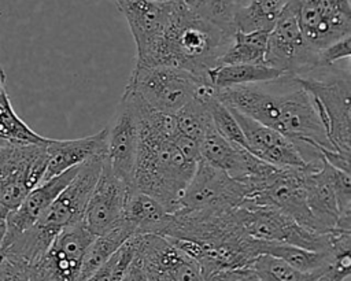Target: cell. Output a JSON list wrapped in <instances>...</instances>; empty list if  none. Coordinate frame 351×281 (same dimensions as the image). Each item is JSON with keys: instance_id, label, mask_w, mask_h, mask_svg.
<instances>
[{"instance_id": "d6986e66", "label": "cell", "mask_w": 351, "mask_h": 281, "mask_svg": "<svg viewBox=\"0 0 351 281\" xmlns=\"http://www.w3.org/2000/svg\"><path fill=\"white\" fill-rule=\"evenodd\" d=\"M78 169L80 166L40 182L26 195V197L15 210L8 212L5 219V233L0 247L1 249L8 247L18 236H21L38 222V219L44 215L55 197L73 180Z\"/></svg>"}, {"instance_id": "9a60e30c", "label": "cell", "mask_w": 351, "mask_h": 281, "mask_svg": "<svg viewBox=\"0 0 351 281\" xmlns=\"http://www.w3.org/2000/svg\"><path fill=\"white\" fill-rule=\"evenodd\" d=\"M136 44V64L144 63L162 40L178 1L115 0Z\"/></svg>"}, {"instance_id": "4fadbf2b", "label": "cell", "mask_w": 351, "mask_h": 281, "mask_svg": "<svg viewBox=\"0 0 351 281\" xmlns=\"http://www.w3.org/2000/svg\"><path fill=\"white\" fill-rule=\"evenodd\" d=\"M298 25L314 49H322L351 36L348 0H291Z\"/></svg>"}, {"instance_id": "7c38bea8", "label": "cell", "mask_w": 351, "mask_h": 281, "mask_svg": "<svg viewBox=\"0 0 351 281\" xmlns=\"http://www.w3.org/2000/svg\"><path fill=\"white\" fill-rule=\"evenodd\" d=\"M95 236L82 222L55 237L47 251L30 265L33 281H81L85 252Z\"/></svg>"}, {"instance_id": "d4e9b609", "label": "cell", "mask_w": 351, "mask_h": 281, "mask_svg": "<svg viewBox=\"0 0 351 281\" xmlns=\"http://www.w3.org/2000/svg\"><path fill=\"white\" fill-rule=\"evenodd\" d=\"M269 32H234L218 64H265Z\"/></svg>"}, {"instance_id": "8fae6325", "label": "cell", "mask_w": 351, "mask_h": 281, "mask_svg": "<svg viewBox=\"0 0 351 281\" xmlns=\"http://www.w3.org/2000/svg\"><path fill=\"white\" fill-rule=\"evenodd\" d=\"M134 262L147 281H206L197 263L160 234L137 236Z\"/></svg>"}, {"instance_id": "e575fe53", "label": "cell", "mask_w": 351, "mask_h": 281, "mask_svg": "<svg viewBox=\"0 0 351 281\" xmlns=\"http://www.w3.org/2000/svg\"><path fill=\"white\" fill-rule=\"evenodd\" d=\"M208 281H258L254 270L250 267L222 271L213 276Z\"/></svg>"}, {"instance_id": "ab89813d", "label": "cell", "mask_w": 351, "mask_h": 281, "mask_svg": "<svg viewBox=\"0 0 351 281\" xmlns=\"http://www.w3.org/2000/svg\"><path fill=\"white\" fill-rule=\"evenodd\" d=\"M156 1H181V0H156Z\"/></svg>"}, {"instance_id": "5bb4252c", "label": "cell", "mask_w": 351, "mask_h": 281, "mask_svg": "<svg viewBox=\"0 0 351 281\" xmlns=\"http://www.w3.org/2000/svg\"><path fill=\"white\" fill-rule=\"evenodd\" d=\"M138 143L140 127L136 107L126 95H122L115 118L107 126L106 163L112 174L133 191Z\"/></svg>"}, {"instance_id": "e0dca14e", "label": "cell", "mask_w": 351, "mask_h": 281, "mask_svg": "<svg viewBox=\"0 0 351 281\" xmlns=\"http://www.w3.org/2000/svg\"><path fill=\"white\" fill-rule=\"evenodd\" d=\"M199 155L200 160L245 185L265 175L271 167V164L259 160L247 149L225 140L213 126L199 143Z\"/></svg>"}, {"instance_id": "ba28073f", "label": "cell", "mask_w": 351, "mask_h": 281, "mask_svg": "<svg viewBox=\"0 0 351 281\" xmlns=\"http://www.w3.org/2000/svg\"><path fill=\"white\" fill-rule=\"evenodd\" d=\"M247 199L245 184L199 160L178 208L171 214H222L240 207Z\"/></svg>"}, {"instance_id": "44dd1931", "label": "cell", "mask_w": 351, "mask_h": 281, "mask_svg": "<svg viewBox=\"0 0 351 281\" xmlns=\"http://www.w3.org/2000/svg\"><path fill=\"white\" fill-rule=\"evenodd\" d=\"M170 221L171 212H169L154 197L137 191L130 193L125 206L122 223L132 232L133 236H163Z\"/></svg>"}, {"instance_id": "277c9868", "label": "cell", "mask_w": 351, "mask_h": 281, "mask_svg": "<svg viewBox=\"0 0 351 281\" xmlns=\"http://www.w3.org/2000/svg\"><path fill=\"white\" fill-rule=\"evenodd\" d=\"M104 159L106 154H99L81 164L73 180L55 197L38 222L1 249L4 256L30 266L47 251L58 234L82 222L85 207Z\"/></svg>"}, {"instance_id": "7a4b0ae2", "label": "cell", "mask_w": 351, "mask_h": 281, "mask_svg": "<svg viewBox=\"0 0 351 281\" xmlns=\"http://www.w3.org/2000/svg\"><path fill=\"white\" fill-rule=\"evenodd\" d=\"M229 108L289 138L299 149H333L311 96L289 78L288 90H270L266 84L237 86L217 93ZM335 151V149H333Z\"/></svg>"}, {"instance_id": "83f0119b", "label": "cell", "mask_w": 351, "mask_h": 281, "mask_svg": "<svg viewBox=\"0 0 351 281\" xmlns=\"http://www.w3.org/2000/svg\"><path fill=\"white\" fill-rule=\"evenodd\" d=\"M196 16L233 36L237 0H181Z\"/></svg>"}, {"instance_id": "4316f807", "label": "cell", "mask_w": 351, "mask_h": 281, "mask_svg": "<svg viewBox=\"0 0 351 281\" xmlns=\"http://www.w3.org/2000/svg\"><path fill=\"white\" fill-rule=\"evenodd\" d=\"M217 96L196 97L174 114L176 126L180 134L200 143L206 132L213 126L210 117V101Z\"/></svg>"}, {"instance_id": "3957f363", "label": "cell", "mask_w": 351, "mask_h": 281, "mask_svg": "<svg viewBox=\"0 0 351 281\" xmlns=\"http://www.w3.org/2000/svg\"><path fill=\"white\" fill-rule=\"evenodd\" d=\"M232 37L196 16L182 1H178L156 48L144 63L134 66H169L206 77L208 70L219 63Z\"/></svg>"}, {"instance_id": "8d00e7d4", "label": "cell", "mask_w": 351, "mask_h": 281, "mask_svg": "<svg viewBox=\"0 0 351 281\" xmlns=\"http://www.w3.org/2000/svg\"><path fill=\"white\" fill-rule=\"evenodd\" d=\"M0 106L3 107H12L11 100L7 93V86H5V73L3 67L0 66Z\"/></svg>"}, {"instance_id": "f35d334b", "label": "cell", "mask_w": 351, "mask_h": 281, "mask_svg": "<svg viewBox=\"0 0 351 281\" xmlns=\"http://www.w3.org/2000/svg\"><path fill=\"white\" fill-rule=\"evenodd\" d=\"M5 143H7V140H4V138L0 136V147H1V145H4Z\"/></svg>"}, {"instance_id": "f1b7e54d", "label": "cell", "mask_w": 351, "mask_h": 281, "mask_svg": "<svg viewBox=\"0 0 351 281\" xmlns=\"http://www.w3.org/2000/svg\"><path fill=\"white\" fill-rule=\"evenodd\" d=\"M258 281H314L319 273H302L270 255H259L251 265ZM322 273V271H321Z\"/></svg>"}, {"instance_id": "836d02e7", "label": "cell", "mask_w": 351, "mask_h": 281, "mask_svg": "<svg viewBox=\"0 0 351 281\" xmlns=\"http://www.w3.org/2000/svg\"><path fill=\"white\" fill-rule=\"evenodd\" d=\"M0 281H33L30 276V266L4 258L0 265Z\"/></svg>"}, {"instance_id": "ac0fdd59", "label": "cell", "mask_w": 351, "mask_h": 281, "mask_svg": "<svg viewBox=\"0 0 351 281\" xmlns=\"http://www.w3.org/2000/svg\"><path fill=\"white\" fill-rule=\"evenodd\" d=\"M232 112L244 134L247 151L255 158L267 164L282 169H300L307 166L296 145L289 138L236 110H232Z\"/></svg>"}, {"instance_id": "d6a6232c", "label": "cell", "mask_w": 351, "mask_h": 281, "mask_svg": "<svg viewBox=\"0 0 351 281\" xmlns=\"http://www.w3.org/2000/svg\"><path fill=\"white\" fill-rule=\"evenodd\" d=\"M350 55H351V36H347L318 51L319 69L332 67L343 59L348 60Z\"/></svg>"}, {"instance_id": "484cf974", "label": "cell", "mask_w": 351, "mask_h": 281, "mask_svg": "<svg viewBox=\"0 0 351 281\" xmlns=\"http://www.w3.org/2000/svg\"><path fill=\"white\" fill-rule=\"evenodd\" d=\"M130 237H133L132 232L122 222L115 229L104 234L95 236L84 256L81 281H85L99 270Z\"/></svg>"}, {"instance_id": "2e32d148", "label": "cell", "mask_w": 351, "mask_h": 281, "mask_svg": "<svg viewBox=\"0 0 351 281\" xmlns=\"http://www.w3.org/2000/svg\"><path fill=\"white\" fill-rule=\"evenodd\" d=\"M132 192L134 191L112 174L104 159L84 211L82 225L85 229L93 236H100L119 226Z\"/></svg>"}, {"instance_id": "6da1fadb", "label": "cell", "mask_w": 351, "mask_h": 281, "mask_svg": "<svg viewBox=\"0 0 351 281\" xmlns=\"http://www.w3.org/2000/svg\"><path fill=\"white\" fill-rule=\"evenodd\" d=\"M123 95L134 104L140 127L134 191L154 197L174 212L199 162L189 159L177 145L178 130L173 114L151 110L125 90Z\"/></svg>"}, {"instance_id": "4dcf8cb0", "label": "cell", "mask_w": 351, "mask_h": 281, "mask_svg": "<svg viewBox=\"0 0 351 281\" xmlns=\"http://www.w3.org/2000/svg\"><path fill=\"white\" fill-rule=\"evenodd\" d=\"M136 248L137 236H133L85 281H122L136 256Z\"/></svg>"}, {"instance_id": "cb8c5ba5", "label": "cell", "mask_w": 351, "mask_h": 281, "mask_svg": "<svg viewBox=\"0 0 351 281\" xmlns=\"http://www.w3.org/2000/svg\"><path fill=\"white\" fill-rule=\"evenodd\" d=\"M262 255L277 258L291 267L302 273H321L325 271L332 263V255L324 251H310L295 245L265 243Z\"/></svg>"}, {"instance_id": "7402d4cb", "label": "cell", "mask_w": 351, "mask_h": 281, "mask_svg": "<svg viewBox=\"0 0 351 281\" xmlns=\"http://www.w3.org/2000/svg\"><path fill=\"white\" fill-rule=\"evenodd\" d=\"M206 77L218 93L230 88L271 82L284 75L266 64H217Z\"/></svg>"}, {"instance_id": "52a82bcc", "label": "cell", "mask_w": 351, "mask_h": 281, "mask_svg": "<svg viewBox=\"0 0 351 281\" xmlns=\"http://www.w3.org/2000/svg\"><path fill=\"white\" fill-rule=\"evenodd\" d=\"M239 232L250 239L329 252V233H314L266 204L245 200L234 210Z\"/></svg>"}, {"instance_id": "d590c367", "label": "cell", "mask_w": 351, "mask_h": 281, "mask_svg": "<svg viewBox=\"0 0 351 281\" xmlns=\"http://www.w3.org/2000/svg\"><path fill=\"white\" fill-rule=\"evenodd\" d=\"M350 274L335 269L332 265L322 273H319L314 281H346Z\"/></svg>"}, {"instance_id": "9c48e42d", "label": "cell", "mask_w": 351, "mask_h": 281, "mask_svg": "<svg viewBox=\"0 0 351 281\" xmlns=\"http://www.w3.org/2000/svg\"><path fill=\"white\" fill-rule=\"evenodd\" d=\"M47 143L7 141L0 147V206L8 212L15 210L26 195L43 181L48 159Z\"/></svg>"}, {"instance_id": "8992f818", "label": "cell", "mask_w": 351, "mask_h": 281, "mask_svg": "<svg viewBox=\"0 0 351 281\" xmlns=\"http://www.w3.org/2000/svg\"><path fill=\"white\" fill-rule=\"evenodd\" d=\"M295 80L311 96L332 148L351 155L350 73L332 66Z\"/></svg>"}, {"instance_id": "ffe728a7", "label": "cell", "mask_w": 351, "mask_h": 281, "mask_svg": "<svg viewBox=\"0 0 351 281\" xmlns=\"http://www.w3.org/2000/svg\"><path fill=\"white\" fill-rule=\"evenodd\" d=\"M106 145L107 127H104L99 133L85 136L81 138H49L45 145L48 159L43 181L56 177L70 169L78 167L99 154H106Z\"/></svg>"}, {"instance_id": "603a6c76", "label": "cell", "mask_w": 351, "mask_h": 281, "mask_svg": "<svg viewBox=\"0 0 351 281\" xmlns=\"http://www.w3.org/2000/svg\"><path fill=\"white\" fill-rule=\"evenodd\" d=\"M291 0H250L239 5L234 15V32H270Z\"/></svg>"}, {"instance_id": "1f68e13d", "label": "cell", "mask_w": 351, "mask_h": 281, "mask_svg": "<svg viewBox=\"0 0 351 281\" xmlns=\"http://www.w3.org/2000/svg\"><path fill=\"white\" fill-rule=\"evenodd\" d=\"M210 117L213 127L219 136L229 143L247 149L245 138L236 117L233 115L232 110L217 97L210 101Z\"/></svg>"}, {"instance_id": "5b68a950", "label": "cell", "mask_w": 351, "mask_h": 281, "mask_svg": "<svg viewBox=\"0 0 351 281\" xmlns=\"http://www.w3.org/2000/svg\"><path fill=\"white\" fill-rule=\"evenodd\" d=\"M125 92L151 110L173 115L196 97L217 96L207 77L169 66H134Z\"/></svg>"}, {"instance_id": "30bf717a", "label": "cell", "mask_w": 351, "mask_h": 281, "mask_svg": "<svg viewBox=\"0 0 351 281\" xmlns=\"http://www.w3.org/2000/svg\"><path fill=\"white\" fill-rule=\"evenodd\" d=\"M265 64L292 78L319 69L318 49L303 37L291 3L269 32Z\"/></svg>"}, {"instance_id": "f546056e", "label": "cell", "mask_w": 351, "mask_h": 281, "mask_svg": "<svg viewBox=\"0 0 351 281\" xmlns=\"http://www.w3.org/2000/svg\"><path fill=\"white\" fill-rule=\"evenodd\" d=\"M0 136L10 143L21 144H44L48 137L36 133L27 123H25L14 107L0 106Z\"/></svg>"}, {"instance_id": "74e56055", "label": "cell", "mask_w": 351, "mask_h": 281, "mask_svg": "<svg viewBox=\"0 0 351 281\" xmlns=\"http://www.w3.org/2000/svg\"><path fill=\"white\" fill-rule=\"evenodd\" d=\"M7 215H8V211L0 206V247H1V241H3V237H4V233H5V219H7Z\"/></svg>"}]
</instances>
